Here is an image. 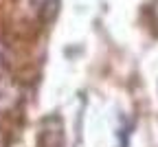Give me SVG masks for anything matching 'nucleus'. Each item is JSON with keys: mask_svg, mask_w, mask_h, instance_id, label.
I'll return each mask as SVG.
<instances>
[{"mask_svg": "<svg viewBox=\"0 0 158 147\" xmlns=\"http://www.w3.org/2000/svg\"><path fill=\"white\" fill-rule=\"evenodd\" d=\"M20 101H22V92L20 86L9 77L7 70H0V121L18 112Z\"/></svg>", "mask_w": 158, "mask_h": 147, "instance_id": "1", "label": "nucleus"}, {"mask_svg": "<svg viewBox=\"0 0 158 147\" xmlns=\"http://www.w3.org/2000/svg\"><path fill=\"white\" fill-rule=\"evenodd\" d=\"M37 147H64V128L57 116L42 121V132L37 136Z\"/></svg>", "mask_w": 158, "mask_h": 147, "instance_id": "2", "label": "nucleus"}, {"mask_svg": "<svg viewBox=\"0 0 158 147\" xmlns=\"http://www.w3.org/2000/svg\"><path fill=\"white\" fill-rule=\"evenodd\" d=\"M57 2L55 0H27V9H29V13L33 15V18H37V20H46V18H51L57 9Z\"/></svg>", "mask_w": 158, "mask_h": 147, "instance_id": "3", "label": "nucleus"}]
</instances>
